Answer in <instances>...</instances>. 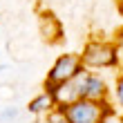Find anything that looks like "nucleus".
I'll list each match as a JSON object with an SVG mask.
<instances>
[{"label":"nucleus","instance_id":"1","mask_svg":"<svg viewBox=\"0 0 123 123\" xmlns=\"http://www.w3.org/2000/svg\"><path fill=\"white\" fill-rule=\"evenodd\" d=\"M65 112L69 123H105L112 117V107L107 101H92V98H76L69 105H58Z\"/></svg>","mask_w":123,"mask_h":123},{"label":"nucleus","instance_id":"2","mask_svg":"<svg viewBox=\"0 0 123 123\" xmlns=\"http://www.w3.org/2000/svg\"><path fill=\"white\" fill-rule=\"evenodd\" d=\"M83 67H114L119 63L117 45L107 40H90L81 54Z\"/></svg>","mask_w":123,"mask_h":123},{"label":"nucleus","instance_id":"3","mask_svg":"<svg viewBox=\"0 0 123 123\" xmlns=\"http://www.w3.org/2000/svg\"><path fill=\"white\" fill-rule=\"evenodd\" d=\"M83 61H81V54H61L56 63L52 65L49 74L45 81L52 83V85H61V83H67L72 81L74 76H78L83 72Z\"/></svg>","mask_w":123,"mask_h":123},{"label":"nucleus","instance_id":"4","mask_svg":"<svg viewBox=\"0 0 123 123\" xmlns=\"http://www.w3.org/2000/svg\"><path fill=\"white\" fill-rule=\"evenodd\" d=\"M74 85L81 98H92V101H105L107 98V85L101 76L92 74V72H81L74 76Z\"/></svg>","mask_w":123,"mask_h":123},{"label":"nucleus","instance_id":"5","mask_svg":"<svg viewBox=\"0 0 123 123\" xmlns=\"http://www.w3.org/2000/svg\"><path fill=\"white\" fill-rule=\"evenodd\" d=\"M38 31H40V38L47 43V45H56V43H61L63 40V23H61V18H56V13L54 11H49V9H43L38 13Z\"/></svg>","mask_w":123,"mask_h":123},{"label":"nucleus","instance_id":"6","mask_svg":"<svg viewBox=\"0 0 123 123\" xmlns=\"http://www.w3.org/2000/svg\"><path fill=\"white\" fill-rule=\"evenodd\" d=\"M56 107V98L52 92H40L38 96H34L29 103H27V112L29 114H47L49 110Z\"/></svg>","mask_w":123,"mask_h":123},{"label":"nucleus","instance_id":"7","mask_svg":"<svg viewBox=\"0 0 123 123\" xmlns=\"http://www.w3.org/2000/svg\"><path fill=\"white\" fill-rule=\"evenodd\" d=\"M45 117H47V123H69V121H67V117H65V112L61 110L58 105H56L54 110H49Z\"/></svg>","mask_w":123,"mask_h":123},{"label":"nucleus","instance_id":"8","mask_svg":"<svg viewBox=\"0 0 123 123\" xmlns=\"http://www.w3.org/2000/svg\"><path fill=\"white\" fill-rule=\"evenodd\" d=\"M18 117V107H5L2 112H0V119L2 121H13Z\"/></svg>","mask_w":123,"mask_h":123},{"label":"nucleus","instance_id":"9","mask_svg":"<svg viewBox=\"0 0 123 123\" xmlns=\"http://www.w3.org/2000/svg\"><path fill=\"white\" fill-rule=\"evenodd\" d=\"M114 96H117V103L123 107V74L119 76V81H117V90H114Z\"/></svg>","mask_w":123,"mask_h":123},{"label":"nucleus","instance_id":"10","mask_svg":"<svg viewBox=\"0 0 123 123\" xmlns=\"http://www.w3.org/2000/svg\"><path fill=\"white\" fill-rule=\"evenodd\" d=\"M117 54H123V34H119V43H117Z\"/></svg>","mask_w":123,"mask_h":123},{"label":"nucleus","instance_id":"11","mask_svg":"<svg viewBox=\"0 0 123 123\" xmlns=\"http://www.w3.org/2000/svg\"><path fill=\"white\" fill-rule=\"evenodd\" d=\"M121 123H123V117H121Z\"/></svg>","mask_w":123,"mask_h":123}]
</instances>
